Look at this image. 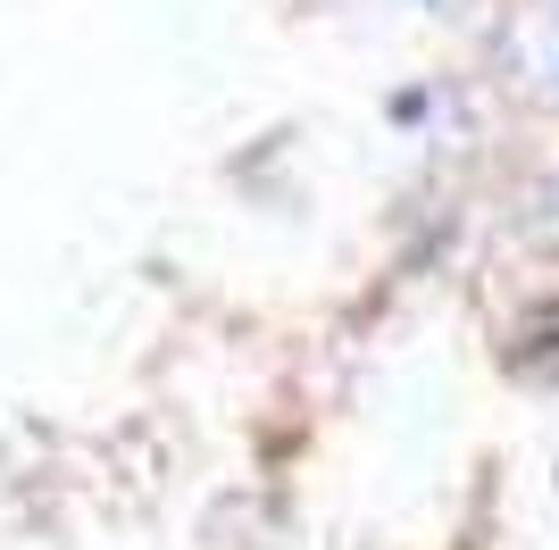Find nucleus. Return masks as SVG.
Segmentation results:
<instances>
[]
</instances>
